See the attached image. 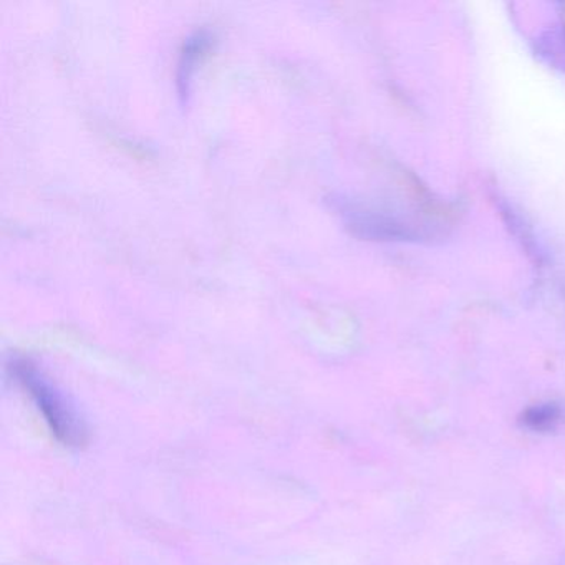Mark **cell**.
<instances>
[{
  "label": "cell",
  "instance_id": "7a4b0ae2",
  "mask_svg": "<svg viewBox=\"0 0 565 565\" xmlns=\"http://www.w3.org/2000/svg\"><path fill=\"white\" fill-rule=\"evenodd\" d=\"M327 203L330 210L335 211L343 226L363 239L409 241L422 236V231L408 221L366 201L347 194H332L327 198Z\"/></svg>",
  "mask_w": 565,
  "mask_h": 565
},
{
  "label": "cell",
  "instance_id": "6da1fadb",
  "mask_svg": "<svg viewBox=\"0 0 565 565\" xmlns=\"http://www.w3.org/2000/svg\"><path fill=\"white\" fill-rule=\"evenodd\" d=\"M12 379L31 396L35 408L64 448L81 451L90 441V423L77 399L58 385L35 360L12 356L8 363Z\"/></svg>",
  "mask_w": 565,
  "mask_h": 565
},
{
  "label": "cell",
  "instance_id": "3957f363",
  "mask_svg": "<svg viewBox=\"0 0 565 565\" xmlns=\"http://www.w3.org/2000/svg\"><path fill=\"white\" fill-rule=\"evenodd\" d=\"M214 41L216 38L210 29H198L184 39L180 55H178L177 74H174V81H177L174 84H177V94L181 105L190 104L198 67L203 64L207 52L213 49Z\"/></svg>",
  "mask_w": 565,
  "mask_h": 565
},
{
  "label": "cell",
  "instance_id": "5b68a950",
  "mask_svg": "<svg viewBox=\"0 0 565 565\" xmlns=\"http://www.w3.org/2000/svg\"><path fill=\"white\" fill-rule=\"evenodd\" d=\"M537 51L548 64L565 72V31L547 32L539 39Z\"/></svg>",
  "mask_w": 565,
  "mask_h": 565
},
{
  "label": "cell",
  "instance_id": "277c9868",
  "mask_svg": "<svg viewBox=\"0 0 565 565\" xmlns=\"http://www.w3.org/2000/svg\"><path fill=\"white\" fill-rule=\"evenodd\" d=\"M565 422V408L558 403H539L532 408L525 409L521 416L522 426L532 433L557 431Z\"/></svg>",
  "mask_w": 565,
  "mask_h": 565
}]
</instances>
